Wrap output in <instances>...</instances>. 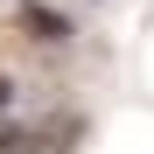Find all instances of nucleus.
<instances>
[{
    "label": "nucleus",
    "mask_w": 154,
    "mask_h": 154,
    "mask_svg": "<svg viewBox=\"0 0 154 154\" xmlns=\"http://www.w3.org/2000/svg\"><path fill=\"white\" fill-rule=\"evenodd\" d=\"M14 21H21V28H28L42 49H56V42H70V35H77V28H70V14L42 7V0H21V7H14Z\"/></svg>",
    "instance_id": "obj_1"
},
{
    "label": "nucleus",
    "mask_w": 154,
    "mask_h": 154,
    "mask_svg": "<svg viewBox=\"0 0 154 154\" xmlns=\"http://www.w3.org/2000/svg\"><path fill=\"white\" fill-rule=\"evenodd\" d=\"M7 105H14V84H7V77H0V112H7Z\"/></svg>",
    "instance_id": "obj_2"
}]
</instances>
